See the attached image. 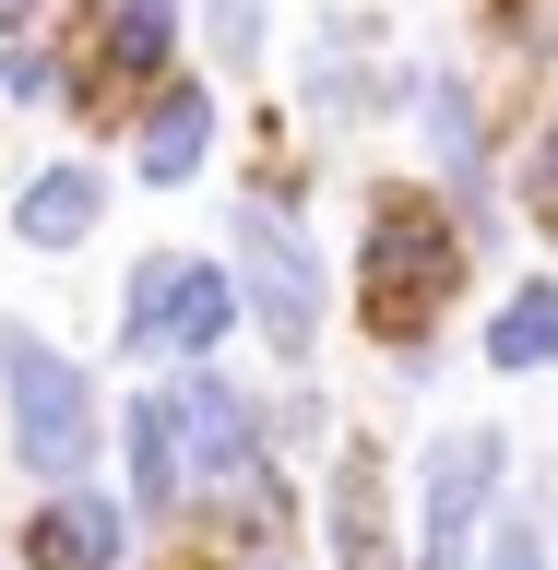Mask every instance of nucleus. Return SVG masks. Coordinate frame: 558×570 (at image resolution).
Instances as JSON below:
<instances>
[{
	"label": "nucleus",
	"mask_w": 558,
	"mask_h": 570,
	"mask_svg": "<svg viewBox=\"0 0 558 570\" xmlns=\"http://www.w3.org/2000/svg\"><path fill=\"white\" fill-rule=\"evenodd\" d=\"M238 285H249V321H262L285 356L321 333V262H310V238H297L274 203L238 214Z\"/></svg>",
	"instance_id": "obj_4"
},
{
	"label": "nucleus",
	"mask_w": 558,
	"mask_h": 570,
	"mask_svg": "<svg viewBox=\"0 0 558 570\" xmlns=\"http://www.w3.org/2000/svg\"><path fill=\"white\" fill-rule=\"evenodd\" d=\"M0 392H12V452H25L36 475H84V452H96V392H84V368L48 356L25 321H0Z\"/></svg>",
	"instance_id": "obj_3"
},
{
	"label": "nucleus",
	"mask_w": 558,
	"mask_h": 570,
	"mask_svg": "<svg viewBox=\"0 0 558 570\" xmlns=\"http://www.w3.org/2000/svg\"><path fill=\"white\" fill-rule=\"evenodd\" d=\"M203 155H214V96H190V83H178V96L143 119V178H190Z\"/></svg>",
	"instance_id": "obj_9"
},
{
	"label": "nucleus",
	"mask_w": 558,
	"mask_h": 570,
	"mask_svg": "<svg viewBox=\"0 0 558 570\" xmlns=\"http://www.w3.org/2000/svg\"><path fill=\"white\" fill-rule=\"evenodd\" d=\"M249 36H262V12H249V0H214V48H226V60H249Z\"/></svg>",
	"instance_id": "obj_15"
},
{
	"label": "nucleus",
	"mask_w": 558,
	"mask_h": 570,
	"mask_svg": "<svg viewBox=\"0 0 558 570\" xmlns=\"http://www.w3.org/2000/svg\"><path fill=\"white\" fill-rule=\"evenodd\" d=\"M428 131H440V155H452V167H476V107H463L452 83H428Z\"/></svg>",
	"instance_id": "obj_14"
},
{
	"label": "nucleus",
	"mask_w": 558,
	"mask_h": 570,
	"mask_svg": "<svg viewBox=\"0 0 558 570\" xmlns=\"http://www.w3.org/2000/svg\"><path fill=\"white\" fill-rule=\"evenodd\" d=\"M131 488H143V511H178V452H167V416L155 404L131 416Z\"/></svg>",
	"instance_id": "obj_13"
},
{
	"label": "nucleus",
	"mask_w": 558,
	"mask_h": 570,
	"mask_svg": "<svg viewBox=\"0 0 558 570\" xmlns=\"http://www.w3.org/2000/svg\"><path fill=\"white\" fill-rule=\"evenodd\" d=\"M107 559H119V511H107L96 488L36 511V570H107Z\"/></svg>",
	"instance_id": "obj_7"
},
{
	"label": "nucleus",
	"mask_w": 558,
	"mask_h": 570,
	"mask_svg": "<svg viewBox=\"0 0 558 570\" xmlns=\"http://www.w3.org/2000/svg\"><path fill=\"white\" fill-rule=\"evenodd\" d=\"M333 547H345V570H381V499H369V463H345V488H333Z\"/></svg>",
	"instance_id": "obj_12"
},
{
	"label": "nucleus",
	"mask_w": 558,
	"mask_h": 570,
	"mask_svg": "<svg viewBox=\"0 0 558 570\" xmlns=\"http://www.w3.org/2000/svg\"><path fill=\"white\" fill-rule=\"evenodd\" d=\"M25 12H36V0H0V24H25Z\"/></svg>",
	"instance_id": "obj_20"
},
{
	"label": "nucleus",
	"mask_w": 558,
	"mask_h": 570,
	"mask_svg": "<svg viewBox=\"0 0 558 570\" xmlns=\"http://www.w3.org/2000/svg\"><path fill=\"white\" fill-rule=\"evenodd\" d=\"M249 570H297V559H285V547H262V559H249Z\"/></svg>",
	"instance_id": "obj_19"
},
{
	"label": "nucleus",
	"mask_w": 558,
	"mask_h": 570,
	"mask_svg": "<svg viewBox=\"0 0 558 570\" xmlns=\"http://www.w3.org/2000/svg\"><path fill=\"white\" fill-rule=\"evenodd\" d=\"M96 214H107L96 167H48V178H36V190H25V203H12V226H25L36 249H71V238H84V226H96Z\"/></svg>",
	"instance_id": "obj_8"
},
{
	"label": "nucleus",
	"mask_w": 558,
	"mask_h": 570,
	"mask_svg": "<svg viewBox=\"0 0 558 570\" xmlns=\"http://www.w3.org/2000/svg\"><path fill=\"white\" fill-rule=\"evenodd\" d=\"M463 285V238L452 214L428 203V190H392V203H369V238H356V297H369V321L381 333H417L440 297Z\"/></svg>",
	"instance_id": "obj_1"
},
{
	"label": "nucleus",
	"mask_w": 558,
	"mask_h": 570,
	"mask_svg": "<svg viewBox=\"0 0 558 570\" xmlns=\"http://www.w3.org/2000/svg\"><path fill=\"white\" fill-rule=\"evenodd\" d=\"M167 416V452H178V499H262V428H249V392L238 381H167L155 392Z\"/></svg>",
	"instance_id": "obj_2"
},
{
	"label": "nucleus",
	"mask_w": 558,
	"mask_h": 570,
	"mask_svg": "<svg viewBox=\"0 0 558 570\" xmlns=\"http://www.w3.org/2000/svg\"><path fill=\"white\" fill-rule=\"evenodd\" d=\"M0 96H25V107H36V96H48V60H36V48H12V60H0Z\"/></svg>",
	"instance_id": "obj_17"
},
{
	"label": "nucleus",
	"mask_w": 558,
	"mask_h": 570,
	"mask_svg": "<svg viewBox=\"0 0 558 570\" xmlns=\"http://www.w3.org/2000/svg\"><path fill=\"white\" fill-rule=\"evenodd\" d=\"M488 356H499V368H547V356H558V285H523V297L488 321Z\"/></svg>",
	"instance_id": "obj_10"
},
{
	"label": "nucleus",
	"mask_w": 558,
	"mask_h": 570,
	"mask_svg": "<svg viewBox=\"0 0 558 570\" xmlns=\"http://www.w3.org/2000/svg\"><path fill=\"white\" fill-rule=\"evenodd\" d=\"M178 48V0H119V24H107V71H167Z\"/></svg>",
	"instance_id": "obj_11"
},
{
	"label": "nucleus",
	"mask_w": 558,
	"mask_h": 570,
	"mask_svg": "<svg viewBox=\"0 0 558 570\" xmlns=\"http://www.w3.org/2000/svg\"><path fill=\"white\" fill-rule=\"evenodd\" d=\"M488 488H499V440L463 428L428 452V523H417V570H463L476 559V523H488Z\"/></svg>",
	"instance_id": "obj_5"
},
{
	"label": "nucleus",
	"mask_w": 558,
	"mask_h": 570,
	"mask_svg": "<svg viewBox=\"0 0 558 570\" xmlns=\"http://www.w3.org/2000/svg\"><path fill=\"white\" fill-rule=\"evenodd\" d=\"M488 570H547V547H535V523H511V534H499V547H488Z\"/></svg>",
	"instance_id": "obj_18"
},
{
	"label": "nucleus",
	"mask_w": 558,
	"mask_h": 570,
	"mask_svg": "<svg viewBox=\"0 0 558 570\" xmlns=\"http://www.w3.org/2000/svg\"><path fill=\"white\" fill-rule=\"evenodd\" d=\"M523 190H535V214H558V119H547V142H535V167H523Z\"/></svg>",
	"instance_id": "obj_16"
},
{
	"label": "nucleus",
	"mask_w": 558,
	"mask_h": 570,
	"mask_svg": "<svg viewBox=\"0 0 558 570\" xmlns=\"http://www.w3.org/2000/svg\"><path fill=\"white\" fill-rule=\"evenodd\" d=\"M226 309H238V297H226V274H203V262H143L131 274V345H155V356H203L214 333H226Z\"/></svg>",
	"instance_id": "obj_6"
}]
</instances>
